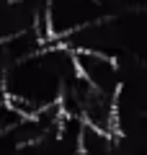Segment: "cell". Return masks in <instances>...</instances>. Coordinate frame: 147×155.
I'll return each instance as SVG.
<instances>
[{"instance_id":"cell-2","label":"cell","mask_w":147,"mask_h":155,"mask_svg":"<svg viewBox=\"0 0 147 155\" xmlns=\"http://www.w3.org/2000/svg\"><path fill=\"white\" fill-rule=\"evenodd\" d=\"M72 52H93L103 57L121 54H134L145 60V47H147V13L145 11H129L121 16L98 18L67 36L57 39Z\"/></svg>"},{"instance_id":"cell-4","label":"cell","mask_w":147,"mask_h":155,"mask_svg":"<svg viewBox=\"0 0 147 155\" xmlns=\"http://www.w3.org/2000/svg\"><path fill=\"white\" fill-rule=\"evenodd\" d=\"M83 122L77 116H60V124L23 147V155H80Z\"/></svg>"},{"instance_id":"cell-3","label":"cell","mask_w":147,"mask_h":155,"mask_svg":"<svg viewBox=\"0 0 147 155\" xmlns=\"http://www.w3.org/2000/svg\"><path fill=\"white\" fill-rule=\"evenodd\" d=\"M98 18H101L98 0H47V8H44L49 41H57Z\"/></svg>"},{"instance_id":"cell-1","label":"cell","mask_w":147,"mask_h":155,"mask_svg":"<svg viewBox=\"0 0 147 155\" xmlns=\"http://www.w3.org/2000/svg\"><path fill=\"white\" fill-rule=\"evenodd\" d=\"M77 80L75 52L62 41H47L36 54L13 62L3 78V98L23 116L57 106L62 91Z\"/></svg>"},{"instance_id":"cell-5","label":"cell","mask_w":147,"mask_h":155,"mask_svg":"<svg viewBox=\"0 0 147 155\" xmlns=\"http://www.w3.org/2000/svg\"><path fill=\"white\" fill-rule=\"evenodd\" d=\"M75 65L77 75L98 93H106L114 98L116 88H119V72H116V62L111 57L93 54V52H75Z\"/></svg>"}]
</instances>
